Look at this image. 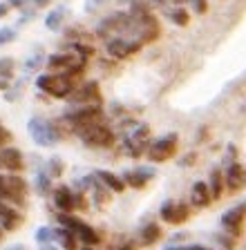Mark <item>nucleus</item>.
<instances>
[{"label":"nucleus","instance_id":"26","mask_svg":"<svg viewBox=\"0 0 246 250\" xmlns=\"http://www.w3.org/2000/svg\"><path fill=\"white\" fill-rule=\"evenodd\" d=\"M72 52L79 54V58H85V61H88L89 56H94V47H92V45H85V42H74V45H72Z\"/></svg>","mask_w":246,"mask_h":250},{"label":"nucleus","instance_id":"45","mask_svg":"<svg viewBox=\"0 0 246 250\" xmlns=\"http://www.w3.org/2000/svg\"><path fill=\"white\" fill-rule=\"evenodd\" d=\"M7 250H25V248H22V246H18V244H16V246H9V248H7Z\"/></svg>","mask_w":246,"mask_h":250},{"label":"nucleus","instance_id":"32","mask_svg":"<svg viewBox=\"0 0 246 250\" xmlns=\"http://www.w3.org/2000/svg\"><path fill=\"white\" fill-rule=\"evenodd\" d=\"M43 65V58L41 56H32V58H27L25 61V69L27 72H38Z\"/></svg>","mask_w":246,"mask_h":250},{"label":"nucleus","instance_id":"36","mask_svg":"<svg viewBox=\"0 0 246 250\" xmlns=\"http://www.w3.org/2000/svg\"><path fill=\"white\" fill-rule=\"evenodd\" d=\"M105 0H85V11H94L96 7H101Z\"/></svg>","mask_w":246,"mask_h":250},{"label":"nucleus","instance_id":"29","mask_svg":"<svg viewBox=\"0 0 246 250\" xmlns=\"http://www.w3.org/2000/svg\"><path fill=\"white\" fill-rule=\"evenodd\" d=\"M58 224H61V228H67V230H76V226L81 224V219H76V217H72V214H58Z\"/></svg>","mask_w":246,"mask_h":250},{"label":"nucleus","instance_id":"43","mask_svg":"<svg viewBox=\"0 0 246 250\" xmlns=\"http://www.w3.org/2000/svg\"><path fill=\"white\" fill-rule=\"evenodd\" d=\"M9 87V81H0V89H7Z\"/></svg>","mask_w":246,"mask_h":250},{"label":"nucleus","instance_id":"23","mask_svg":"<svg viewBox=\"0 0 246 250\" xmlns=\"http://www.w3.org/2000/svg\"><path fill=\"white\" fill-rule=\"evenodd\" d=\"M208 188H210V194H213L215 199L222 197V190H224V177H222V170H220V167H215V170L210 172Z\"/></svg>","mask_w":246,"mask_h":250},{"label":"nucleus","instance_id":"39","mask_svg":"<svg viewBox=\"0 0 246 250\" xmlns=\"http://www.w3.org/2000/svg\"><path fill=\"white\" fill-rule=\"evenodd\" d=\"M195 159H197V154H195V152H193V154H186V156H183V159H181V161H179V163H181V166H188V163H193Z\"/></svg>","mask_w":246,"mask_h":250},{"label":"nucleus","instance_id":"22","mask_svg":"<svg viewBox=\"0 0 246 250\" xmlns=\"http://www.w3.org/2000/svg\"><path fill=\"white\" fill-rule=\"evenodd\" d=\"M159 237H161V228H159L157 224H146L141 228V244L150 246V244H155Z\"/></svg>","mask_w":246,"mask_h":250},{"label":"nucleus","instance_id":"18","mask_svg":"<svg viewBox=\"0 0 246 250\" xmlns=\"http://www.w3.org/2000/svg\"><path fill=\"white\" fill-rule=\"evenodd\" d=\"M244 212H246V203H240V206H235L233 210L224 212V217H222V224H224V228L237 230V226H240L242 219H244Z\"/></svg>","mask_w":246,"mask_h":250},{"label":"nucleus","instance_id":"16","mask_svg":"<svg viewBox=\"0 0 246 250\" xmlns=\"http://www.w3.org/2000/svg\"><path fill=\"white\" fill-rule=\"evenodd\" d=\"M74 234H76V239L81 241L83 246H96L101 241V237H99V232H96L92 226H88V224H83L81 221L79 226H76V230H74Z\"/></svg>","mask_w":246,"mask_h":250},{"label":"nucleus","instance_id":"33","mask_svg":"<svg viewBox=\"0 0 246 250\" xmlns=\"http://www.w3.org/2000/svg\"><path fill=\"white\" fill-rule=\"evenodd\" d=\"M63 172V163H61V159H52L49 161V177H58Z\"/></svg>","mask_w":246,"mask_h":250},{"label":"nucleus","instance_id":"15","mask_svg":"<svg viewBox=\"0 0 246 250\" xmlns=\"http://www.w3.org/2000/svg\"><path fill=\"white\" fill-rule=\"evenodd\" d=\"M94 177L99 179V181L103 183L108 190H112V192H123V190H126V183H123V179L116 177V174H112V172H108V170H96Z\"/></svg>","mask_w":246,"mask_h":250},{"label":"nucleus","instance_id":"47","mask_svg":"<svg viewBox=\"0 0 246 250\" xmlns=\"http://www.w3.org/2000/svg\"><path fill=\"white\" fill-rule=\"evenodd\" d=\"M119 250H132V248H130V246H121Z\"/></svg>","mask_w":246,"mask_h":250},{"label":"nucleus","instance_id":"46","mask_svg":"<svg viewBox=\"0 0 246 250\" xmlns=\"http://www.w3.org/2000/svg\"><path fill=\"white\" fill-rule=\"evenodd\" d=\"M183 2H190V0H175V5H183Z\"/></svg>","mask_w":246,"mask_h":250},{"label":"nucleus","instance_id":"21","mask_svg":"<svg viewBox=\"0 0 246 250\" xmlns=\"http://www.w3.org/2000/svg\"><path fill=\"white\" fill-rule=\"evenodd\" d=\"M242 179H244V167L240 166V163H230L228 167H226V183H228V188H240Z\"/></svg>","mask_w":246,"mask_h":250},{"label":"nucleus","instance_id":"1","mask_svg":"<svg viewBox=\"0 0 246 250\" xmlns=\"http://www.w3.org/2000/svg\"><path fill=\"white\" fill-rule=\"evenodd\" d=\"M36 87L41 92L49 94L54 99H69L74 87V78L67 74H38L36 76Z\"/></svg>","mask_w":246,"mask_h":250},{"label":"nucleus","instance_id":"27","mask_svg":"<svg viewBox=\"0 0 246 250\" xmlns=\"http://www.w3.org/2000/svg\"><path fill=\"white\" fill-rule=\"evenodd\" d=\"M49 181H52V177H49L47 172H41V174L36 177V190H38V192H41V194H47L49 188H52V183H49Z\"/></svg>","mask_w":246,"mask_h":250},{"label":"nucleus","instance_id":"11","mask_svg":"<svg viewBox=\"0 0 246 250\" xmlns=\"http://www.w3.org/2000/svg\"><path fill=\"white\" fill-rule=\"evenodd\" d=\"M152 177H155L152 167H136V170H130L123 174V183L130 188H143Z\"/></svg>","mask_w":246,"mask_h":250},{"label":"nucleus","instance_id":"34","mask_svg":"<svg viewBox=\"0 0 246 250\" xmlns=\"http://www.w3.org/2000/svg\"><path fill=\"white\" fill-rule=\"evenodd\" d=\"M190 5H193L195 14H206V9H208V2H206V0H190Z\"/></svg>","mask_w":246,"mask_h":250},{"label":"nucleus","instance_id":"3","mask_svg":"<svg viewBox=\"0 0 246 250\" xmlns=\"http://www.w3.org/2000/svg\"><path fill=\"white\" fill-rule=\"evenodd\" d=\"M74 134L83 141V146L88 147H110L114 143V132L103 123H92L74 130Z\"/></svg>","mask_w":246,"mask_h":250},{"label":"nucleus","instance_id":"28","mask_svg":"<svg viewBox=\"0 0 246 250\" xmlns=\"http://www.w3.org/2000/svg\"><path fill=\"white\" fill-rule=\"evenodd\" d=\"M36 241L41 246H49L52 241H56L54 239V230L52 228H38L36 230Z\"/></svg>","mask_w":246,"mask_h":250},{"label":"nucleus","instance_id":"35","mask_svg":"<svg viewBox=\"0 0 246 250\" xmlns=\"http://www.w3.org/2000/svg\"><path fill=\"white\" fill-rule=\"evenodd\" d=\"M9 141H11V132H7V127L0 125V147H5V143H9Z\"/></svg>","mask_w":246,"mask_h":250},{"label":"nucleus","instance_id":"8","mask_svg":"<svg viewBox=\"0 0 246 250\" xmlns=\"http://www.w3.org/2000/svg\"><path fill=\"white\" fill-rule=\"evenodd\" d=\"M159 214H161V219L168 221V224H181V221L188 219V206L186 203H177V201H166L161 206V210H159Z\"/></svg>","mask_w":246,"mask_h":250},{"label":"nucleus","instance_id":"20","mask_svg":"<svg viewBox=\"0 0 246 250\" xmlns=\"http://www.w3.org/2000/svg\"><path fill=\"white\" fill-rule=\"evenodd\" d=\"M54 239L61 244V248L63 250H76V234L72 232V230H67V228H58V230H54Z\"/></svg>","mask_w":246,"mask_h":250},{"label":"nucleus","instance_id":"5","mask_svg":"<svg viewBox=\"0 0 246 250\" xmlns=\"http://www.w3.org/2000/svg\"><path fill=\"white\" fill-rule=\"evenodd\" d=\"M175 147H177V134H166L148 147V159L155 163H161L175 154Z\"/></svg>","mask_w":246,"mask_h":250},{"label":"nucleus","instance_id":"6","mask_svg":"<svg viewBox=\"0 0 246 250\" xmlns=\"http://www.w3.org/2000/svg\"><path fill=\"white\" fill-rule=\"evenodd\" d=\"M69 101L76 105H101V92H99V83L96 81H88L81 87H76L69 96Z\"/></svg>","mask_w":246,"mask_h":250},{"label":"nucleus","instance_id":"12","mask_svg":"<svg viewBox=\"0 0 246 250\" xmlns=\"http://www.w3.org/2000/svg\"><path fill=\"white\" fill-rule=\"evenodd\" d=\"M18 224H21V214L7 201H0V228L9 232V230H16Z\"/></svg>","mask_w":246,"mask_h":250},{"label":"nucleus","instance_id":"50","mask_svg":"<svg viewBox=\"0 0 246 250\" xmlns=\"http://www.w3.org/2000/svg\"><path fill=\"white\" fill-rule=\"evenodd\" d=\"M2 232H5V230H2V228H0V237H2Z\"/></svg>","mask_w":246,"mask_h":250},{"label":"nucleus","instance_id":"42","mask_svg":"<svg viewBox=\"0 0 246 250\" xmlns=\"http://www.w3.org/2000/svg\"><path fill=\"white\" fill-rule=\"evenodd\" d=\"M188 250H210V248H204V246H188Z\"/></svg>","mask_w":246,"mask_h":250},{"label":"nucleus","instance_id":"24","mask_svg":"<svg viewBox=\"0 0 246 250\" xmlns=\"http://www.w3.org/2000/svg\"><path fill=\"white\" fill-rule=\"evenodd\" d=\"M14 72H16V61H14L11 56L0 58V81H9V78H14Z\"/></svg>","mask_w":246,"mask_h":250},{"label":"nucleus","instance_id":"7","mask_svg":"<svg viewBox=\"0 0 246 250\" xmlns=\"http://www.w3.org/2000/svg\"><path fill=\"white\" fill-rule=\"evenodd\" d=\"M108 54L112 58H128L130 54L139 52L141 49V42L139 41H130V38H123V36H114L108 41Z\"/></svg>","mask_w":246,"mask_h":250},{"label":"nucleus","instance_id":"49","mask_svg":"<svg viewBox=\"0 0 246 250\" xmlns=\"http://www.w3.org/2000/svg\"><path fill=\"white\" fill-rule=\"evenodd\" d=\"M119 2H128V5H130V2H132V0H119Z\"/></svg>","mask_w":246,"mask_h":250},{"label":"nucleus","instance_id":"38","mask_svg":"<svg viewBox=\"0 0 246 250\" xmlns=\"http://www.w3.org/2000/svg\"><path fill=\"white\" fill-rule=\"evenodd\" d=\"M32 18H34V11H25V14L18 18V27H21V25H27V21H32Z\"/></svg>","mask_w":246,"mask_h":250},{"label":"nucleus","instance_id":"41","mask_svg":"<svg viewBox=\"0 0 246 250\" xmlns=\"http://www.w3.org/2000/svg\"><path fill=\"white\" fill-rule=\"evenodd\" d=\"M32 5H34V7H47L49 0H32Z\"/></svg>","mask_w":246,"mask_h":250},{"label":"nucleus","instance_id":"13","mask_svg":"<svg viewBox=\"0 0 246 250\" xmlns=\"http://www.w3.org/2000/svg\"><path fill=\"white\" fill-rule=\"evenodd\" d=\"M76 61H79V56H74V54H52V56H49L45 62H47L49 69H56V72H63L65 74Z\"/></svg>","mask_w":246,"mask_h":250},{"label":"nucleus","instance_id":"48","mask_svg":"<svg viewBox=\"0 0 246 250\" xmlns=\"http://www.w3.org/2000/svg\"><path fill=\"white\" fill-rule=\"evenodd\" d=\"M81 250H92V246H83V248H81Z\"/></svg>","mask_w":246,"mask_h":250},{"label":"nucleus","instance_id":"40","mask_svg":"<svg viewBox=\"0 0 246 250\" xmlns=\"http://www.w3.org/2000/svg\"><path fill=\"white\" fill-rule=\"evenodd\" d=\"M9 9H11V7L7 5V2H0V18H5V16L9 14Z\"/></svg>","mask_w":246,"mask_h":250},{"label":"nucleus","instance_id":"19","mask_svg":"<svg viewBox=\"0 0 246 250\" xmlns=\"http://www.w3.org/2000/svg\"><path fill=\"white\" fill-rule=\"evenodd\" d=\"M65 16H67V7H65V5H58L56 9H52L47 14V18H45V27H47L49 31H58L61 27H63Z\"/></svg>","mask_w":246,"mask_h":250},{"label":"nucleus","instance_id":"31","mask_svg":"<svg viewBox=\"0 0 246 250\" xmlns=\"http://www.w3.org/2000/svg\"><path fill=\"white\" fill-rule=\"evenodd\" d=\"M0 201H11V203H14V197H11L9 188H7L5 174H0Z\"/></svg>","mask_w":246,"mask_h":250},{"label":"nucleus","instance_id":"10","mask_svg":"<svg viewBox=\"0 0 246 250\" xmlns=\"http://www.w3.org/2000/svg\"><path fill=\"white\" fill-rule=\"evenodd\" d=\"M54 206H56V210H61L63 214H69L74 208H76V206H74V192L67 186H58L56 190H54Z\"/></svg>","mask_w":246,"mask_h":250},{"label":"nucleus","instance_id":"37","mask_svg":"<svg viewBox=\"0 0 246 250\" xmlns=\"http://www.w3.org/2000/svg\"><path fill=\"white\" fill-rule=\"evenodd\" d=\"M5 2L11 7V9H25V7H27L25 0H5Z\"/></svg>","mask_w":246,"mask_h":250},{"label":"nucleus","instance_id":"44","mask_svg":"<svg viewBox=\"0 0 246 250\" xmlns=\"http://www.w3.org/2000/svg\"><path fill=\"white\" fill-rule=\"evenodd\" d=\"M148 2H155V5H166V0H148Z\"/></svg>","mask_w":246,"mask_h":250},{"label":"nucleus","instance_id":"25","mask_svg":"<svg viewBox=\"0 0 246 250\" xmlns=\"http://www.w3.org/2000/svg\"><path fill=\"white\" fill-rule=\"evenodd\" d=\"M168 18H170L175 25H179V27H186V25H188V11L183 9V7H175V9L168 14Z\"/></svg>","mask_w":246,"mask_h":250},{"label":"nucleus","instance_id":"17","mask_svg":"<svg viewBox=\"0 0 246 250\" xmlns=\"http://www.w3.org/2000/svg\"><path fill=\"white\" fill-rule=\"evenodd\" d=\"M190 197H193V203H195V206H199V208H204V206H208L210 199H213L208 183L197 181V183L193 186V192H190Z\"/></svg>","mask_w":246,"mask_h":250},{"label":"nucleus","instance_id":"14","mask_svg":"<svg viewBox=\"0 0 246 250\" xmlns=\"http://www.w3.org/2000/svg\"><path fill=\"white\" fill-rule=\"evenodd\" d=\"M5 179L11 197H14V203H22V197L27 192V181L22 177H18V174H5Z\"/></svg>","mask_w":246,"mask_h":250},{"label":"nucleus","instance_id":"4","mask_svg":"<svg viewBox=\"0 0 246 250\" xmlns=\"http://www.w3.org/2000/svg\"><path fill=\"white\" fill-rule=\"evenodd\" d=\"M101 116H103L101 105H83L81 109L67 112V114H65V121L72 125V130H79V127H85V125L101 123Z\"/></svg>","mask_w":246,"mask_h":250},{"label":"nucleus","instance_id":"30","mask_svg":"<svg viewBox=\"0 0 246 250\" xmlns=\"http://www.w3.org/2000/svg\"><path fill=\"white\" fill-rule=\"evenodd\" d=\"M11 41H16V29L14 27H2L0 29V45H7Z\"/></svg>","mask_w":246,"mask_h":250},{"label":"nucleus","instance_id":"2","mask_svg":"<svg viewBox=\"0 0 246 250\" xmlns=\"http://www.w3.org/2000/svg\"><path fill=\"white\" fill-rule=\"evenodd\" d=\"M27 132H29L34 143L41 147H52L61 141V132L56 130V125L43 116H32L27 121Z\"/></svg>","mask_w":246,"mask_h":250},{"label":"nucleus","instance_id":"9","mask_svg":"<svg viewBox=\"0 0 246 250\" xmlns=\"http://www.w3.org/2000/svg\"><path fill=\"white\" fill-rule=\"evenodd\" d=\"M0 166L5 167V170H9L11 174H16L18 170H22V154L21 150H16V147H0Z\"/></svg>","mask_w":246,"mask_h":250}]
</instances>
